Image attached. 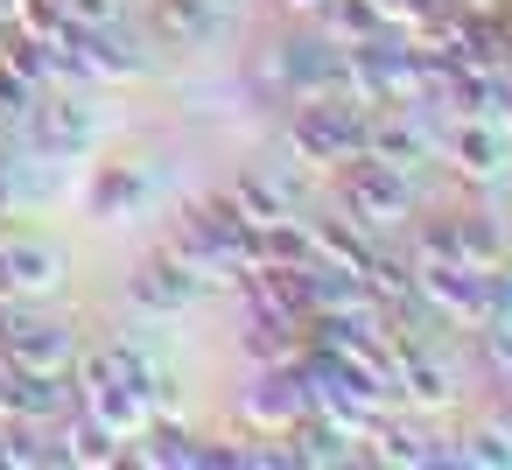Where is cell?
Wrapping results in <instances>:
<instances>
[{
	"mask_svg": "<svg viewBox=\"0 0 512 470\" xmlns=\"http://www.w3.org/2000/svg\"><path fill=\"white\" fill-rule=\"evenodd\" d=\"M309 414V365H274V372H253L239 386V428L260 435V442H281L295 421Z\"/></svg>",
	"mask_w": 512,
	"mask_h": 470,
	"instance_id": "cell-4",
	"label": "cell"
},
{
	"mask_svg": "<svg viewBox=\"0 0 512 470\" xmlns=\"http://www.w3.org/2000/svg\"><path fill=\"white\" fill-rule=\"evenodd\" d=\"M127 463H148V470H204V435H190L183 421L155 414L141 435H127Z\"/></svg>",
	"mask_w": 512,
	"mask_h": 470,
	"instance_id": "cell-14",
	"label": "cell"
},
{
	"mask_svg": "<svg viewBox=\"0 0 512 470\" xmlns=\"http://www.w3.org/2000/svg\"><path fill=\"white\" fill-rule=\"evenodd\" d=\"M295 197H302V169H253V176H239L232 190H225V204L260 232V225H274V218H295Z\"/></svg>",
	"mask_w": 512,
	"mask_h": 470,
	"instance_id": "cell-11",
	"label": "cell"
},
{
	"mask_svg": "<svg viewBox=\"0 0 512 470\" xmlns=\"http://www.w3.org/2000/svg\"><path fill=\"white\" fill-rule=\"evenodd\" d=\"M197 295H204V281H197V274H190V267L169 253V246L127 274V302H134L141 316H183Z\"/></svg>",
	"mask_w": 512,
	"mask_h": 470,
	"instance_id": "cell-8",
	"label": "cell"
},
{
	"mask_svg": "<svg viewBox=\"0 0 512 470\" xmlns=\"http://www.w3.org/2000/svg\"><path fill=\"white\" fill-rule=\"evenodd\" d=\"M78 351H85V344H78L71 323H57V316H29L22 302H15L8 330H0V358L22 365V372H71Z\"/></svg>",
	"mask_w": 512,
	"mask_h": 470,
	"instance_id": "cell-5",
	"label": "cell"
},
{
	"mask_svg": "<svg viewBox=\"0 0 512 470\" xmlns=\"http://www.w3.org/2000/svg\"><path fill=\"white\" fill-rule=\"evenodd\" d=\"M393 400H407L414 414H442L463 386H456V365L435 351V344H400V358H393Z\"/></svg>",
	"mask_w": 512,
	"mask_h": 470,
	"instance_id": "cell-7",
	"label": "cell"
},
{
	"mask_svg": "<svg viewBox=\"0 0 512 470\" xmlns=\"http://www.w3.org/2000/svg\"><path fill=\"white\" fill-rule=\"evenodd\" d=\"M505 148H512V134L491 127V120H477V113H456V120L435 134V155H442L456 176H470V183H491V176L505 169Z\"/></svg>",
	"mask_w": 512,
	"mask_h": 470,
	"instance_id": "cell-6",
	"label": "cell"
},
{
	"mask_svg": "<svg viewBox=\"0 0 512 470\" xmlns=\"http://www.w3.org/2000/svg\"><path fill=\"white\" fill-rule=\"evenodd\" d=\"M302 358V316H274V309H246V365L274 372Z\"/></svg>",
	"mask_w": 512,
	"mask_h": 470,
	"instance_id": "cell-18",
	"label": "cell"
},
{
	"mask_svg": "<svg viewBox=\"0 0 512 470\" xmlns=\"http://www.w3.org/2000/svg\"><path fill=\"white\" fill-rule=\"evenodd\" d=\"M50 435H57V463H78V470H106V463H127V442L113 435V428H99L85 407H71V414H57L50 421Z\"/></svg>",
	"mask_w": 512,
	"mask_h": 470,
	"instance_id": "cell-13",
	"label": "cell"
},
{
	"mask_svg": "<svg viewBox=\"0 0 512 470\" xmlns=\"http://www.w3.org/2000/svg\"><path fill=\"white\" fill-rule=\"evenodd\" d=\"M337 197H344V211H351L358 225H372V232L407 225V211H414L407 169H393V162H379V155H351V162L337 169Z\"/></svg>",
	"mask_w": 512,
	"mask_h": 470,
	"instance_id": "cell-3",
	"label": "cell"
},
{
	"mask_svg": "<svg viewBox=\"0 0 512 470\" xmlns=\"http://www.w3.org/2000/svg\"><path fill=\"white\" fill-rule=\"evenodd\" d=\"M309 260H316V267H344V274H358V267L372 260V225H358L351 211H337V218H309Z\"/></svg>",
	"mask_w": 512,
	"mask_h": 470,
	"instance_id": "cell-17",
	"label": "cell"
},
{
	"mask_svg": "<svg viewBox=\"0 0 512 470\" xmlns=\"http://www.w3.org/2000/svg\"><path fill=\"white\" fill-rule=\"evenodd\" d=\"M365 442H372V449H365L372 463H414V470H421V463H449V435H435L428 421H393V414H386Z\"/></svg>",
	"mask_w": 512,
	"mask_h": 470,
	"instance_id": "cell-16",
	"label": "cell"
},
{
	"mask_svg": "<svg viewBox=\"0 0 512 470\" xmlns=\"http://www.w3.org/2000/svg\"><path fill=\"white\" fill-rule=\"evenodd\" d=\"M148 29L169 50H211L225 29V8L218 0H148Z\"/></svg>",
	"mask_w": 512,
	"mask_h": 470,
	"instance_id": "cell-12",
	"label": "cell"
},
{
	"mask_svg": "<svg viewBox=\"0 0 512 470\" xmlns=\"http://www.w3.org/2000/svg\"><path fill=\"white\" fill-rule=\"evenodd\" d=\"M449 463H470V470H512V435L491 421V428H477V435H456L449 442Z\"/></svg>",
	"mask_w": 512,
	"mask_h": 470,
	"instance_id": "cell-20",
	"label": "cell"
},
{
	"mask_svg": "<svg viewBox=\"0 0 512 470\" xmlns=\"http://www.w3.org/2000/svg\"><path fill=\"white\" fill-rule=\"evenodd\" d=\"M64 22H78V29H106V22H120V0H64Z\"/></svg>",
	"mask_w": 512,
	"mask_h": 470,
	"instance_id": "cell-21",
	"label": "cell"
},
{
	"mask_svg": "<svg viewBox=\"0 0 512 470\" xmlns=\"http://www.w3.org/2000/svg\"><path fill=\"white\" fill-rule=\"evenodd\" d=\"M498 393H505V400H512V372H505V379H498Z\"/></svg>",
	"mask_w": 512,
	"mask_h": 470,
	"instance_id": "cell-24",
	"label": "cell"
},
{
	"mask_svg": "<svg viewBox=\"0 0 512 470\" xmlns=\"http://www.w3.org/2000/svg\"><path fill=\"white\" fill-rule=\"evenodd\" d=\"M316 29H323L337 50H351V43H372V36H379V15H372V0H323Z\"/></svg>",
	"mask_w": 512,
	"mask_h": 470,
	"instance_id": "cell-19",
	"label": "cell"
},
{
	"mask_svg": "<svg viewBox=\"0 0 512 470\" xmlns=\"http://www.w3.org/2000/svg\"><path fill=\"white\" fill-rule=\"evenodd\" d=\"M15 141H22L36 162H78V155H92V141H99V113H92L71 85H50V92H36V106L15 120Z\"/></svg>",
	"mask_w": 512,
	"mask_h": 470,
	"instance_id": "cell-1",
	"label": "cell"
},
{
	"mask_svg": "<svg viewBox=\"0 0 512 470\" xmlns=\"http://www.w3.org/2000/svg\"><path fill=\"white\" fill-rule=\"evenodd\" d=\"M449 239H456V260L491 274V267H512V225L491 218V211H449Z\"/></svg>",
	"mask_w": 512,
	"mask_h": 470,
	"instance_id": "cell-15",
	"label": "cell"
},
{
	"mask_svg": "<svg viewBox=\"0 0 512 470\" xmlns=\"http://www.w3.org/2000/svg\"><path fill=\"white\" fill-rule=\"evenodd\" d=\"M365 113L372 106H351V99H295V120H288L295 162L344 169L351 155H365Z\"/></svg>",
	"mask_w": 512,
	"mask_h": 470,
	"instance_id": "cell-2",
	"label": "cell"
},
{
	"mask_svg": "<svg viewBox=\"0 0 512 470\" xmlns=\"http://www.w3.org/2000/svg\"><path fill=\"white\" fill-rule=\"evenodd\" d=\"M148 197H155V169H148V162H134V155L99 162V169H92V183H85V211H92V218H134Z\"/></svg>",
	"mask_w": 512,
	"mask_h": 470,
	"instance_id": "cell-9",
	"label": "cell"
},
{
	"mask_svg": "<svg viewBox=\"0 0 512 470\" xmlns=\"http://www.w3.org/2000/svg\"><path fill=\"white\" fill-rule=\"evenodd\" d=\"M8 204H15V190H8V169H0V218H8Z\"/></svg>",
	"mask_w": 512,
	"mask_h": 470,
	"instance_id": "cell-23",
	"label": "cell"
},
{
	"mask_svg": "<svg viewBox=\"0 0 512 470\" xmlns=\"http://www.w3.org/2000/svg\"><path fill=\"white\" fill-rule=\"evenodd\" d=\"M64 281V253L43 239H0V295L8 302H36Z\"/></svg>",
	"mask_w": 512,
	"mask_h": 470,
	"instance_id": "cell-10",
	"label": "cell"
},
{
	"mask_svg": "<svg viewBox=\"0 0 512 470\" xmlns=\"http://www.w3.org/2000/svg\"><path fill=\"white\" fill-rule=\"evenodd\" d=\"M274 8L295 15V22H316V15H323V0H274Z\"/></svg>",
	"mask_w": 512,
	"mask_h": 470,
	"instance_id": "cell-22",
	"label": "cell"
}]
</instances>
